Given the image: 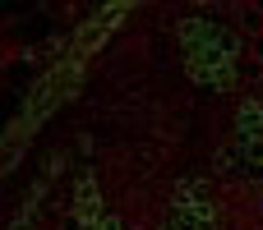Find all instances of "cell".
I'll list each match as a JSON object with an SVG mask.
<instances>
[{
    "label": "cell",
    "instance_id": "cell-1",
    "mask_svg": "<svg viewBox=\"0 0 263 230\" xmlns=\"http://www.w3.org/2000/svg\"><path fill=\"white\" fill-rule=\"evenodd\" d=\"M259 60H263V32H259Z\"/></svg>",
    "mask_w": 263,
    "mask_h": 230
}]
</instances>
